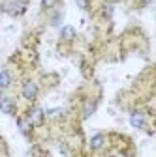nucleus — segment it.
<instances>
[{"instance_id": "nucleus-1", "label": "nucleus", "mask_w": 156, "mask_h": 157, "mask_svg": "<svg viewBox=\"0 0 156 157\" xmlns=\"http://www.w3.org/2000/svg\"><path fill=\"white\" fill-rule=\"evenodd\" d=\"M27 4H28V0H2L0 10L4 13H8V15H11V17H17V15L25 13Z\"/></svg>"}, {"instance_id": "nucleus-2", "label": "nucleus", "mask_w": 156, "mask_h": 157, "mask_svg": "<svg viewBox=\"0 0 156 157\" xmlns=\"http://www.w3.org/2000/svg\"><path fill=\"white\" fill-rule=\"evenodd\" d=\"M21 95L28 103H34L38 99V95H40V86L34 78H25L23 84H21Z\"/></svg>"}, {"instance_id": "nucleus-3", "label": "nucleus", "mask_w": 156, "mask_h": 157, "mask_svg": "<svg viewBox=\"0 0 156 157\" xmlns=\"http://www.w3.org/2000/svg\"><path fill=\"white\" fill-rule=\"evenodd\" d=\"M27 120L32 124V127H38L45 122V112L40 107H30L28 112H27Z\"/></svg>"}, {"instance_id": "nucleus-4", "label": "nucleus", "mask_w": 156, "mask_h": 157, "mask_svg": "<svg viewBox=\"0 0 156 157\" xmlns=\"http://www.w3.org/2000/svg\"><path fill=\"white\" fill-rule=\"evenodd\" d=\"M130 124L135 127V129H145L147 127V116L141 112V110H133L130 114Z\"/></svg>"}, {"instance_id": "nucleus-5", "label": "nucleus", "mask_w": 156, "mask_h": 157, "mask_svg": "<svg viewBox=\"0 0 156 157\" xmlns=\"http://www.w3.org/2000/svg\"><path fill=\"white\" fill-rule=\"evenodd\" d=\"M0 110L4 114H13L15 112V101L8 94H0Z\"/></svg>"}, {"instance_id": "nucleus-6", "label": "nucleus", "mask_w": 156, "mask_h": 157, "mask_svg": "<svg viewBox=\"0 0 156 157\" xmlns=\"http://www.w3.org/2000/svg\"><path fill=\"white\" fill-rule=\"evenodd\" d=\"M11 71L10 69H2L0 71V90L2 92H6V90H10V86H11Z\"/></svg>"}, {"instance_id": "nucleus-7", "label": "nucleus", "mask_w": 156, "mask_h": 157, "mask_svg": "<svg viewBox=\"0 0 156 157\" xmlns=\"http://www.w3.org/2000/svg\"><path fill=\"white\" fill-rule=\"evenodd\" d=\"M104 144H105V136H104L102 133L94 135L92 139H90V148H92L94 151H100V150L104 148Z\"/></svg>"}, {"instance_id": "nucleus-8", "label": "nucleus", "mask_w": 156, "mask_h": 157, "mask_svg": "<svg viewBox=\"0 0 156 157\" xmlns=\"http://www.w3.org/2000/svg\"><path fill=\"white\" fill-rule=\"evenodd\" d=\"M17 125H19V129H21L25 135H30V131H32V124L27 120V116H19V118H17Z\"/></svg>"}, {"instance_id": "nucleus-9", "label": "nucleus", "mask_w": 156, "mask_h": 157, "mask_svg": "<svg viewBox=\"0 0 156 157\" xmlns=\"http://www.w3.org/2000/svg\"><path fill=\"white\" fill-rule=\"evenodd\" d=\"M96 107H98V101H96V99L87 101V105H85V109H83V118H88V116L96 110Z\"/></svg>"}, {"instance_id": "nucleus-10", "label": "nucleus", "mask_w": 156, "mask_h": 157, "mask_svg": "<svg viewBox=\"0 0 156 157\" xmlns=\"http://www.w3.org/2000/svg\"><path fill=\"white\" fill-rule=\"evenodd\" d=\"M73 37H75V30L72 26H64L60 30V39H68L70 41V39H73Z\"/></svg>"}, {"instance_id": "nucleus-11", "label": "nucleus", "mask_w": 156, "mask_h": 157, "mask_svg": "<svg viewBox=\"0 0 156 157\" xmlns=\"http://www.w3.org/2000/svg\"><path fill=\"white\" fill-rule=\"evenodd\" d=\"M60 0H42V10H53Z\"/></svg>"}, {"instance_id": "nucleus-12", "label": "nucleus", "mask_w": 156, "mask_h": 157, "mask_svg": "<svg viewBox=\"0 0 156 157\" xmlns=\"http://www.w3.org/2000/svg\"><path fill=\"white\" fill-rule=\"evenodd\" d=\"M77 6H79L81 10H88L90 8V0H75Z\"/></svg>"}, {"instance_id": "nucleus-13", "label": "nucleus", "mask_w": 156, "mask_h": 157, "mask_svg": "<svg viewBox=\"0 0 156 157\" xmlns=\"http://www.w3.org/2000/svg\"><path fill=\"white\" fill-rule=\"evenodd\" d=\"M113 13V6H105V17H109Z\"/></svg>"}, {"instance_id": "nucleus-14", "label": "nucleus", "mask_w": 156, "mask_h": 157, "mask_svg": "<svg viewBox=\"0 0 156 157\" xmlns=\"http://www.w3.org/2000/svg\"><path fill=\"white\" fill-rule=\"evenodd\" d=\"M141 2H143V4H150V2H152V0H141Z\"/></svg>"}]
</instances>
